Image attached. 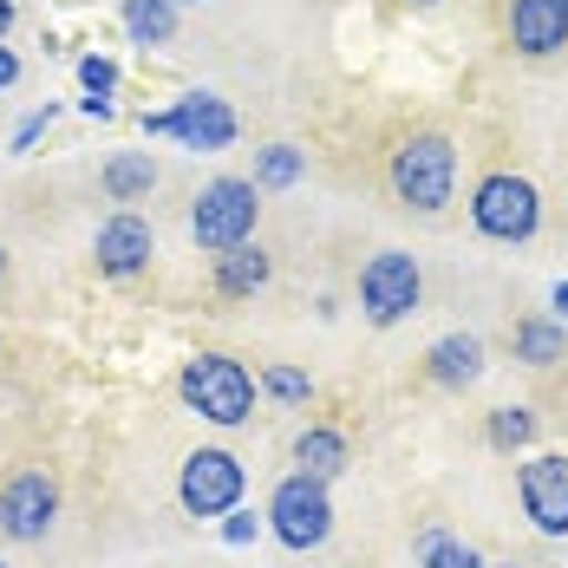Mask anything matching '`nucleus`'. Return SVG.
I'll use <instances>...</instances> for the list:
<instances>
[{"mask_svg": "<svg viewBox=\"0 0 568 568\" xmlns=\"http://www.w3.org/2000/svg\"><path fill=\"white\" fill-rule=\"evenodd\" d=\"M176 393H183V405H190L196 418H210V425H223V432L255 412V379H248V366L229 359V353H196V359H183Z\"/></svg>", "mask_w": 568, "mask_h": 568, "instance_id": "1", "label": "nucleus"}, {"mask_svg": "<svg viewBox=\"0 0 568 568\" xmlns=\"http://www.w3.org/2000/svg\"><path fill=\"white\" fill-rule=\"evenodd\" d=\"M452 183H457V151H452V138H405L393 151V190H398V203H412V210H445L452 203Z\"/></svg>", "mask_w": 568, "mask_h": 568, "instance_id": "2", "label": "nucleus"}, {"mask_svg": "<svg viewBox=\"0 0 568 568\" xmlns=\"http://www.w3.org/2000/svg\"><path fill=\"white\" fill-rule=\"evenodd\" d=\"M255 183L248 176H216V183H203V196H196V210H190V229H196V242L210 248V255H229V248H242L248 235H255Z\"/></svg>", "mask_w": 568, "mask_h": 568, "instance_id": "3", "label": "nucleus"}, {"mask_svg": "<svg viewBox=\"0 0 568 568\" xmlns=\"http://www.w3.org/2000/svg\"><path fill=\"white\" fill-rule=\"evenodd\" d=\"M470 223H477V235H490V242H529V235L542 229V196H536V183L497 171V176L477 183Z\"/></svg>", "mask_w": 568, "mask_h": 568, "instance_id": "4", "label": "nucleus"}, {"mask_svg": "<svg viewBox=\"0 0 568 568\" xmlns=\"http://www.w3.org/2000/svg\"><path fill=\"white\" fill-rule=\"evenodd\" d=\"M268 529L282 536L287 549H321V542L334 536L327 484H321V477H307V470L282 477V484H275V497H268Z\"/></svg>", "mask_w": 568, "mask_h": 568, "instance_id": "5", "label": "nucleus"}, {"mask_svg": "<svg viewBox=\"0 0 568 568\" xmlns=\"http://www.w3.org/2000/svg\"><path fill=\"white\" fill-rule=\"evenodd\" d=\"M418 294H425V275H418V262L405 248H386V255H373L359 268V307H366L373 327H398L418 307Z\"/></svg>", "mask_w": 568, "mask_h": 568, "instance_id": "6", "label": "nucleus"}, {"mask_svg": "<svg viewBox=\"0 0 568 568\" xmlns=\"http://www.w3.org/2000/svg\"><path fill=\"white\" fill-rule=\"evenodd\" d=\"M176 504L190 516H229L242 504V457L216 452V445L190 452L183 457V477H176Z\"/></svg>", "mask_w": 568, "mask_h": 568, "instance_id": "7", "label": "nucleus"}, {"mask_svg": "<svg viewBox=\"0 0 568 568\" xmlns=\"http://www.w3.org/2000/svg\"><path fill=\"white\" fill-rule=\"evenodd\" d=\"M516 497H523V516L542 536H568V452L529 457L523 477H516Z\"/></svg>", "mask_w": 568, "mask_h": 568, "instance_id": "8", "label": "nucleus"}, {"mask_svg": "<svg viewBox=\"0 0 568 568\" xmlns=\"http://www.w3.org/2000/svg\"><path fill=\"white\" fill-rule=\"evenodd\" d=\"M53 516H59V490L47 470L7 477V490H0V536L7 542H40L53 529Z\"/></svg>", "mask_w": 568, "mask_h": 568, "instance_id": "9", "label": "nucleus"}, {"mask_svg": "<svg viewBox=\"0 0 568 568\" xmlns=\"http://www.w3.org/2000/svg\"><path fill=\"white\" fill-rule=\"evenodd\" d=\"M171 138H183V151H229L235 144V112L216 92H190L171 105Z\"/></svg>", "mask_w": 568, "mask_h": 568, "instance_id": "10", "label": "nucleus"}, {"mask_svg": "<svg viewBox=\"0 0 568 568\" xmlns=\"http://www.w3.org/2000/svg\"><path fill=\"white\" fill-rule=\"evenodd\" d=\"M92 255H99V275H112V282L138 275V268L151 262V223H144V216H131V210L112 216V223H99Z\"/></svg>", "mask_w": 568, "mask_h": 568, "instance_id": "11", "label": "nucleus"}, {"mask_svg": "<svg viewBox=\"0 0 568 568\" xmlns=\"http://www.w3.org/2000/svg\"><path fill=\"white\" fill-rule=\"evenodd\" d=\"M510 47L529 59L568 47V0H516L510 7Z\"/></svg>", "mask_w": 568, "mask_h": 568, "instance_id": "12", "label": "nucleus"}, {"mask_svg": "<svg viewBox=\"0 0 568 568\" xmlns=\"http://www.w3.org/2000/svg\"><path fill=\"white\" fill-rule=\"evenodd\" d=\"M425 373H432L438 386H470V379L484 373V341H477V334H445V341H432Z\"/></svg>", "mask_w": 568, "mask_h": 568, "instance_id": "13", "label": "nucleus"}, {"mask_svg": "<svg viewBox=\"0 0 568 568\" xmlns=\"http://www.w3.org/2000/svg\"><path fill=\"white\" fill-rule=\"evenodd\" d=\"M294 464H301L307 477L334 484V477L346 470V438H341V432H327V425H307V432L294 438Z\"/></svg>", "mask_w": 568, "mask_h": 568, "instance_id": "14", "label": "nucleus"}, {"mask_svg": "<svg viewBox=\"0 0 568 568\" xmlns=\"http://www.w3.org/2000/svg\"><path fill=\"white\" fill-rule=\"evenodd\" d=\"M562 321H549V314H529V321H516V359H529V366H556L562 359Z\"/></svg>", "mask_w": 568, "mask_h": 568, "instance_id": "15", "label": "nucleus"}, {"mask_svg": "<svg viewBox=\"0 0 568 568\" xmlns=\"http://www.w3.org/2000/svg\"><path fill=\"white\" fill-rule=\"evenodd\" d=\"M262 282H268V255H262L255 242H242V248L216 255V287H223V294H255Z\"/></svg>", "mask_w": 568, "mask_h": 568, "instance_id": "16", "label": "nucleus"}, {"mask_svg": "<svg viewBox=\"0 0 568 568\" xmlns=\"http://www.w3.org/2000/svg\"><path fill=\"white\" fill-rule=\"evenodd\" d=\"M124 27L138 47H164L176 33V0H124Z\"/></svg>", "mask_w": 568, "mask_h": 568, "instance_id": "17", "label": "nucleus"}, {"mask_svg": "<svg viewBox=\"0 0 568 568\" xmlns=\"http://www.w3.org/2000/svg\"><path fill=\"white\" fill-rule=\"evenodd\" d=\"M151 183H158V164L138 158V151H124V158L105 164V196H112V203H138V196H151Z\"/></svg>", "mask_w": 568, "mask_h": 568, "instance_id": "18", "label": "nucleus"}, {"mask_svg": "<svg viewBox=\"0 0 568 568\" xmlns=\"http://www.w3.org/2000/svg\"><path fill=\"white\" fill-rule=\"evenodd\" d=\"M536 438V412L529 405H497L490 412V445L497 452H516V445H529Z\"/></svg>", "mask_w": 568, "mask_h": 568, "instance_id": "19", "label": "nucleus"}, {"mask_svg": "<svg viewBox=\"0 0 568 568\" xmlns=\"http://www.w3.org/2000/svg\"><path fill=\"white\" fill-rule=\"evenodd\" d=\"M301 176V151L294 144H268L262 158H255V190H287Z\"/></svg>", "mask_w": 568, "mask_h": 568, "instance_id": "20", "label": "nucleus"}, {"mask_svg": "<svg viewBox=\"0 0 568 568\" xmlns=\"http://www.w3.org/2000/svg\"><path fill=\"white\" fill-rule=\"evenodd\" d=\"M262 393L282 398V405H307L314 386H307V373H294V366H268V373H262Z\"/></svg>", "mask_w": 568, "mask_h": 568, "instance_id": "21", "label": "nucleus"}, {"mask_svg": "<svg viewBox=\"0 0 568 568\" xmlns=\"http://www.w3.org/2000/svg\"><path fill=\"white\" fill-rule=\"evenodd\" d=\"M418 568H484L464 542H452V536H438L432 549H418Z\"/></svg>", "mask_w": 568, "mask_h": 568, "instance_id": "22", "label": "nucleus"}, {"mask_svg": "<svg viewBox=\"0 0 568 568\" xmlns=\"http://www.w3.org/2000/svg\"><path fill=\"white\" fill-rule=\"evenodd\" d=\"M79 85H85V92H92V99H112V85H118V65L112 59H79Z\"/></svg>", "mask_w": 568, "mask_h": 568, "instance_id": "23", "label": "nucleus"}, {"mask_svg": "<svg viewBox=\"0 0 568 568\" xmlns=\"http://www.w3.org/2000/svg\"><path fill=\"white\" fill-rule=\"evenodd\" d=\"M255 529H262V523H255V516H242V510L223 516V542H229V549H248V542H255Z\"/></svg>", "mask_w": 568, "mask_h": 568, "instance_id": "24", "label": "nucleus"}, {"mask_svg": "<svg viewBox=\"0 0 568 568\" xmlns=\"http://www.w3.org/2000/svg\"><path fill=\"white\" fill-rule=\"evenodd\" d=\"M47 124H53V105H47V112H33L27 124H20V131H13V151H27V144H33V138L47 131Z\"/></svg>", "mask_w": 568, "mask_h": 568, "instance_id": "25", "label": "nucleus"}, {"mask_svg": "<svg viewBox=\"0 0 568 568\" xmlns=\"http://www.w3.org/2000/svg\"><path fill=\"white\" fill-rule=\"evenodd\" d=\"M13 79H20V59H13L7 47H0V85H13Z\"/></svg>", "mask_w": 568, "mask_h": 568, "instance_id": "26", "label": "nucleus"}, {"mask_svg": "<svg viewBox=\"0 0 568 568\" xmlns=\"http://www.w3.org/2000/svg\"><path fill=\"white\" fill-rule=\"evenodd\" d=\"M549 307H556V321H568V282H556V294H549Z\"/></svg>", "mask_w": 568, "mask_h": 568, "instance_id": "27", "label": "nucleus"}, {"mask_svg": "<svg viewBox=\"0 0 568 568\" xmlns=\"http://www.w3.org/2000/svg\"><path fill=\"white\" fill-rule=\"evenodd\" d=\"M7 27H13V0H0V33H7Z\"/></svg>", "mask_w": 568, "mask_h": 568, "instance_id": "28", "label": "nucleus"}, {"mask_svg": "<svg viewBox=\"0 0 568 568\" xmlns=\"http://www.w3.org/2000/svg\"><path fill=\"white\" fill-rule=\"evenodd\" d=\"M418 7H438V0H418Z\"/></svg>", "mask_w": 568, "mask_h": 568, "instance_id": "29", "label": "nucleus"}, {"mask_svg": "<svg viewBox=\"0 0 568 568\" xmlns=\"http://www.w3.org/2000/svg\"><path fill=\"white\" fill-rule=\"evenodd\" d=\"M0 275H7V255H0Z\"/></svg>", "mask_w": 568, "mask_h": 568, "instance_id": "30", "label": "nucleus"}, {"mask_svg": "<svg viewBox=\"0 0 568 568\" xmlns=\"http://www.w3.org/2000/svg\"><path fill=\"white\" fill-rule=\"evenodd\" d=\"M0 568H7V562H0Z\"/></svg>", "mask_w": 568, "mask_h": 568, "instance_id": "31", "label": "nucleus"}]
</instances>
